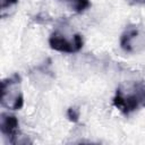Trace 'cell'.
<instances>
[{
	"instance_id": "obj_1",
	"label": "cell",
	"mask_w": 145,
	"mask_h": 145,
	"mask_svg": "<svg viewBox=\"0 0 145 145\" xmlns=\"http://www.w3.org/2000/svg\"><path fill=\"white\" fill-rule=\"evenodd\" d=\"M112 103L125 116L145 108V82L137 80L119 86Z\"/></svg>"
},
{
	"instance_id": "obj_2",
	"label": "cell",
	"mask_w": 145,
	"mask_h": 145,
	"mask_svg": "<svg viewBox=\"0 0 145 145\" xmlns=\"http://www.w3.org/2000/svg\"><path fill=\"white\" fill-rule=\"evenodd\" d=\"M22 77L14 74L1 82V105L12 110H19L24 105V96L20 91Z\"/></svg>"
},
{
	"instance_id": "obj_3",
	"label": "cell",
	"mask_w": 145,
	"mask_h": 145,
	"mask_svg": "<svg viewBox=\"0 0 145 145\" xmlns=\"http://www.w3.org/2000/svg\"><path fill=\"white\" fill-rule=\"evenodd\" d=\"M83 44H84V41L80 34H75L72 37V41H68L66 37H63L57 32L52 33L51 36L49 37L50 48L59 52H65V53L78 52L83 48Z\"/></svg>"
},
{
	"instance_id": "obj_4",
	"label": "cell",
	"mask_w": 145,
	"mask_h": 145,
	"mask_svg": "<svg viewBox=\"0 0 145 145\" xmlns=\"http://www.w3.org/2000/svg\"><path fill=\"white\" fill-rule=\"evenodd\" d=\"M19 123L18 119L12 114H6L1 113L0 116V130L2 135L9 140V143L15 144L16 138L19 134Z\"/></svg>"
},
{
	"instance_id": "obj_5",
	"label": "cell",
	"mask_w": 145,
	"mask_h": 145,
	"mask_svg": "<svg viewBox=\"0 0 145 145\" xmlns=\"http://www.w3.org/2000/svg\"><path fill=\"white\" fill-rule=\"evenodd\" d=\"M138 35V28L136 26H129L121 34L120 46L126 52H133V41Z\"/></svg>"
},
{
	"instance_id": "obj_6",
	"label": "cell",
	"mask_w": 145,
	"mask_h": 145,
	"mask_svg": "<svg viewBox=\"0 0 145 145\" xmlns=\"http://www.w3.org/2000/svg\"><path fill=\"white\" fill-rule=\"evenodd\" d=\"M61 1L67 2L70 6V8L77 14H82L91 7L89 0H61Z\"/></svg>"
},
{
	"instance_id": "obj_7",
	"label": "cell",
	"mask_w": 145,
	"mask_h": 145,
	"mask_svg": "<svg viewBox=\"0 0 145 145\" xmlns=\"http://www.w3.org/2000/svg\"><path fill=\"white\" fill-rule=\"evenodd\" d=\"M67 118L71 122H77L79 119V110L76 106H70L67 110Z\"/></svg>"
},
{
	"instance_id": "obj_8",
	"label": "cell",
	"mask_w": 145,
	"mask_h": 145,
	"mask_svg": "<svg viewBox=\"0 0 145 145\" xmlns=\"http://www.w3.org/2000/svg\"><path fill=\"white\" fill-rule=\"evenodd\" d=\"M16 3H18V0H1V10H6Z\"/></svg>"
},
{
	"instance_id": "obj_9",
	"label": "cell",
	"mask_w": 145,
	"mask_h": 145,
	"mask_svg": "<svg viewBox=\"0 0 145 145\" xmlns=\"http://www.w3.org/2000/svg\"><path fill=\"white\" fill-rule=\"evenodd\" d=\"M127 2L133 6H145V0H127Z\"/></svg>"
}]
</instances>
